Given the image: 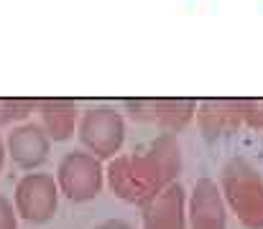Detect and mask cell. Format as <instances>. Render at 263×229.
<instances>
[{
	"label": "cell",
	"instance_id": "6da1fadb",
	"mask_svg": "<svg viewBox=\"0 0 263 229\" xmlns=\"http://www.w3.org/2000/svg\"><path fill=\"white\" fill-rule=\"evenodd\" d=\"M179 171H181V148L176 138L159 135L138 151L110 158L105 178L118 199L143 206L166 186L176 183Z\"/></svg>",
	"mask_w": 263,
	"mask_h": 229
},
{
	"label": "cell",
	"instance_id": "9a60e30c",
	"mask_svg": "<svg viewBox=\"0 0 263 229\" xmlns=\"http://www.w3.org/2000/svg\"><path fill=\"white\" fill-rule=\"evenodd\" d=\"M3 163H5V143L0 138V171H3Z\"/></svg>",
	"mask_w": 263,
	"mask_h": 229
},
{
	"label": "cell",
	"instance_id": "7c38bea8",
	"mask_svg": "<svg viewBox=\"0 0 263 229\" xmlns=\"http://www.w3.org/2000/svg\"><path fill=\"white\" fill-rule=\"evenodd\" d=\"M36 110L33 99H21V97H0V128L23 122L31 112Z\"/></svg>",
	"mask_w": 263,
	"mask_h": 229
},
{
	"label": "cell",
	"instance_id": "52a82bcc",
	"mask_svg": "<svg viewBox=\"0 0 263 229\" xmlns=\"http://www.w3.org/2000/svg\"><path fill=\"white\" fill-rule=\"evenodd\" d=\"M59 186L49 173H26L13 194V209L21 219L31 224H44L57 214Z\"/></svg>",
	"mask_w": 263,
	"mask_h": 229
},
{
	"label": "cell",
	"instance_id": "4fadbf2b",
	"mask_svg": "<svg viewBox=\"0 0 263 229\" xmlns=\"http://www.w3.org/2000/svg\"><path fill=\"white\" fill-rule=\"evenodd\" d=\"M0 229H18V214L13 209V201L0 194Z\"/></svg>",
	"mask_w": 263,
	"mask_h": 229
},
{
	"label": "cell",
	"instance_id": "7a4b0ae2",
	"mask_svg": "<svg viewBox=\"0 0 263 229\" xmlns=\"http://www.w3.org/2000/svg\"><path fill=\"white\" fill-rule=\"evenodd\" d=\"M220 194L243 227L263 229V176L251 160L238 155L222 165Z\"/></svg>",
	"mask_w": 263,
	"mask_h": 229
},
{
	"label": "cell",
	"instance_id": "5b68a950",
	"mask_svg": "<svg viewBox=\"0 0 263 229\" xmlns=\"http://www.w3.org/2000/svg\"><path fill=\"white\" fill-rule=\"evenodd\" d=\"M102 183H105V168H102L100 158H95L87 151L67 153L57 165L59 194H64L74 204L92 201L95 196H100Z\"/></svg>",
	"mask_w": 263,
	"mask_h": 229
},
{
	"label": "cell",
	"instance_id": "3957f363",
	"mask_svg": "<svg viewBox=\"0 0 263 229\" xmlns=\"http://www.w3.org/2000/svg\"><path fill=\"white\" fill-rule=\"evenodd\" d=\"M194 115L204 138H222L240 128L263 130V99H204Z\"/></svg>",
	"mask_w": 263,
	"mask_h": 229
},
{
	"label": "cell",
	"instance_id": "9c48e42d",
	"mask_svg": "<svg viewBox=\"0 0 263 229\" xmlns=\"http://www.w3.org/2000/svg\"><path fill=\"white\" fill-rule=\"evenodd\" d=\"M141 229H189L186 194L176 181L141 206Z\"/></svg>",
	"mask_w": 263,
	"mask_h": 229
},
{
	"label": "cell",
	"instance_id": "ba28073f",
	"mask_svg": "<svg viewBox=\"0 0 263 229\" xmlns=\"http://www.w3.org/2000/svg\"><path fill=\"white\" fill-rule=\"evenodd\" d=\"M189 229H228V206L212 178H199L186 199Z\"/></svg>",
	"mask_w": 263,
	"mask_h": 229
},
{
	"label": "cell",
	"instance_id": "277c9868",
	"mask_svg": "<svg viewBox=\"0 0 263 229\" xmlns=\"http://www.w3.org/2000/svg\"><path fill=\"white\" fill-rule=\"evenodd\" d=\"M77 138L95 158H115L125 140V120L112 107H89L80 115Z\"/></svg>",
	"mask_w": 263,
	"mask_h": 229
},
{
	"label": "cell",
	"instance_id": "30bf717a",
	"mask_svg": "<svg viewBox=\"0 0 263 229\" xmlns=\"http://www.w3.org/2000/svg\"><path fill=\"white\" fill-rule=\"evenodd\" d=\"M49 151H51V140L39 122H23L8 133L5 153L23 171H33L44 165L49 160Z\"/></svg>",
	"mask_w": 263,
	"mask_h": 229
},
{
	"label": "cell",
	"instance_id": "8992f818",
	"mask_svg": "<svg viewBox=\"0 0 263 229\" xmlns=\"http://www.w3.org/2000/svg\"><path fill=\"white\" fill-rule=\"evenodd\" d=\"M125 112L133 122L154 125L161 130V135H174L194 117L197 105L192 99H179V97H141V99H128Z\"/></svg>",
	"mask_w": 263,
	"mask_h": 229
},
{
	"label": "cell",
	"instance_id": "5bb4252c",
	"mask_svg": "<svg viewBox=\"0 0 263 229\" xmlns=\"http://www.w3.org/2000/svg\"><path fill=\"white\" fill-rule=\"evenodd\" d=\"M95 229H133L128 222H123V219H107V222H102V224H97Z\"/></svg>",
	"mask_w": 263,
	"mask_h": 229
},
{
	"label": "cell",
	"instance_id": "8fae6325",
	"mask_svg": "<svg viewBox=\"0 0 263 229\" xmlns=\"http://www.w3.org/2000/svg\"><path fill=\"white\" fill-rule=\"evenodd\" d=\"M39 117H41V128L49 135L51 143H62L69 140L77 133V122H80V107L72 99H41L36 102Z\"/></svg>",
	"mask_w": 263,
	"mask_h": 229
}]
</instances>
